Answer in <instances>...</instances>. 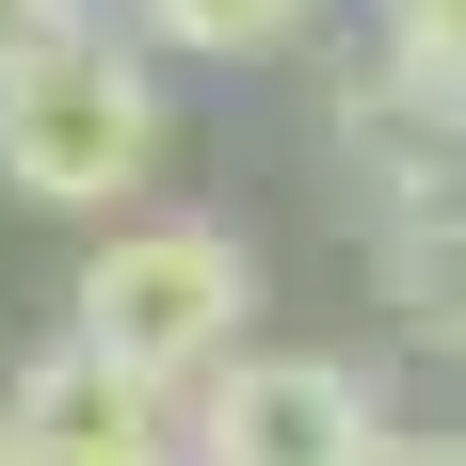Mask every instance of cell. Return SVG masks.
<instances>
[{
  "label": "cell",
  "instance_id": "6da1fadb",
  "mask_svg": "<svg viewBox=\"0 0 466 466\" xmlns=\"http://www.w3.org/2000/svg\"><path fill=\"white\" fill-rule=\"evenodd\" d=\"M161 161H177V81L129 16H65L48 48L0 65V193L16 209L129 226V209H161Z\"/></svg>",
  "mask_w": 466,
  "mask_h": 466
},
{
  "label": "cell",
  "instance_id": "277c9868",
  "mask_svg": "<svg viewBox=\"0 0 466 466\" xmlns=\"http://www.w3.org/2000/svg\"><path fill=\"white\" fill-rule=\"evenodd\" d=\"M0 451L16 466H193V419L161 386H129L113 354H81V338H33L0 370Z\"/></svg>",
  "mask_w": 466,
  "mask_h": 466
},
{
  "label": "cell",
  "instance_id": "7a4b0ae2",
  "mask_svg": "<svg viewBox=\"0 0 466 466\" xmlns=\"http://www.w3.org/2000/svg\"><path fill=\"white\" fill-rule=\"evenodd\" d=\"M258 241L209 226V209H129V226H81V274H65V338L113 354L129 386L193 402V386L226 370L241 338H258Z\"/></svg>",
  "mask_w": 466,
  "mask_h": 466
},
{
  "label": "cell",
  "instance_id": "8fae6325",
  "mask_svg": "<svg viewBox=\"0 0 466 466\" xmlns=\"http://www.w3.org/2000/svg\"><path fill=\"white\" fill-rule=\"evenodd\" d=\"M0 466H16V451H0Z\"/></svg>",
  "mask_w": 466,
  "mask_h": 466
},
{
  "label": "cell",
  "instance_id": "ba28073f",
  "mask_svg": "<svg viewBox=\"0 0 466 466\" xmlns=\"http://www.w3.org/2000/svg\"><path fill=\"white\" fill-rule=\"evenodd\" d=\"M354 466H466V419H402V402H386V434Z\"/></svg>",
  "mask_w": 466,
  "mask_h": 466
},
{
  "label": "cell",
  "instance_id": "8992f818",
  "mask_svg": "<svg viewBox=\"0 0 466 466\" xmlns=\"http://www.w3.org/2000/svg\"><path fill=\"white\" fill-rule=\"evenodd\" d=\"M113 16H129L161 65H289L338 0H113Z\"/></svg>",
  "mask_w": 466,
  "mask_h": 466
},
{
  "label": "cell",
  "instance_id": "52a82bcc",
  "mask_svg": "<svg viewBox=\"0 0 466 466\" xmlns=\"http://www.w3.org/2000/svg\"><path fill=\"white\" fill-rule=\"evenodd\" d=\"M370 48H386V81L419 96V113L466 129V0H370Z\"/></svg>",
  "mask_w": 466,
  "mask_h": 466
},
{
  "label": "cell",
  "instance_id": "9c48e42d",
  "mask_svg": "<svg viewBox=\"0 0 466 466\" xmlns=\"http://www.w3.org/2000/svg\"><path fill=\"white\" fill-rule=\"evenodd\" d=\"M65 16H81V0H0V65H16V48H48Z\"/></svg>",
  "mask_w": 466,
  "mask_h": 466
},
{
  "label": "cell",
  "instance_id": "5b68a950",
  "mask_svg": "<svg viewBox=\"0 0 466 466\" xmlns=\"http://www.w3.org/2000/svg\"><path fill=\"white\" fill-rule=\"evenodd\" d=\"M354 258H370L386 338H402L419 370H466V193H451V209H402V226H370Z\"/></svg>",
  "mask_w": 466,
  "mask_h": 466
},
{
  "label": "cell",
  "instance_id": "3957f363",
  "mask_svg": "<svg viewBox=\"0 0 466 466\" xmlns=\"http://www.w3.org/2000/svg\"><path fill=\"white\" fill-rule=\"evenodd\" d=\"M177 419H193V466H354L386 434V386L354 354H306V338H241Z\"/></svg>",
  "mask_w": 466,
  "mask_h": 466
},
{
  "label": "cell",
  "instance_id": "30bf717a",
  "mask_svg": "<svg viewBox=\"0 0 466 466\" xmlns=\"http://www.w3.org/2000/svg\"><path fill=\"white\" fill-rule=\"evenodd\" d=\"M81 16H113V0H81Z\"/></svg>",
  "mask_w": 466,
  "mask_h": 466
}]
</instances>
